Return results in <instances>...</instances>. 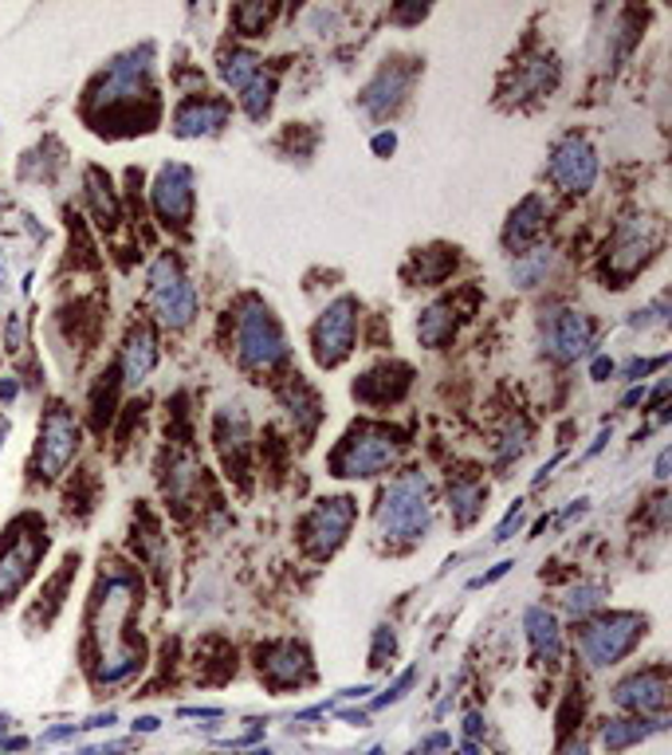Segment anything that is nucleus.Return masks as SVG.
Masks as SVG:
<instances>
[{
	"label": "nucleus",
	"mask_w": 672,
	"mask_h": 755,
	"mask_svg": "<svg viewBox=\"0 0 672 755\" xmlns=\"http://www.w3.org/2000/svg\"><path fill=\"white\" fill-rule=\"evenodd\" d=\"M382 531L390 536H417L429 519V508H425V484L421 481H397L382 500Z\"/></svg>",
	"instance_id": "1"
},
{
	"label": "nucleus",
	"mask_w": 672,
	"mask_h": 755,
	"mask_svg": "<svg viewBox=\"0 0 672 755\" xmlns=\"http://www.w3.org/2000/svg\"><path fill=\"white\" fill-rule=\"evenodd\" d=\"M149 295H154V307L158 315L169 323V327H186L189 315H193L197 300H193V288L186 283V275L178 272L173 260H161L149 275Z\"/></svg>",
	"instance_id": "2"
},
{
	"label": "nucleus",
	"mask_w": 672,
	"mask_h": 755,
	"mask_svg": "<svg viewBox=\"0 0 672 755\" xmlns=\"http://www.w3.org/2000/svg\"><path fill=\"white\" fill-rule=\"evenodd\" d=\"M315 347H318V362H323V367H335L338 359L350 354V347H355V303L338 300L335 307L323 315V323H318V330H315Z\"/></svg>",
	"instance_id": "3"
},
{
	"label": "nucleus",
	"mask_w": 672,
	"mask_h": 755,
	"mask_svg": "<svg viewBox=\"0 0 672 755\" xmlns=\"http://www.w3.org/2000/svg\"><path fill=\"white\" fill-rule=\"evenodd\" d=\"M240 354L256 367H271V362L283 359V339L280 330L271 327L268 312H248L240 319Z\"/></svg>",
	"instance_id": "4"
},
{
	"label": "nucleus",
	"mask_w": 672,
	"mask_h": 755,
	"mask_svg": "<svg viewBox=\"0 0 672 755\" xmlns=\"http://www.w3.org/2000/svg\"><path fill=\"white\" fill-rule=\"evenodd\" d=\"M393 461L390 433H362L338 453V476H373Z\"/></svg>",
	"instance_id": "5"
},
{
	"label": "nucleus",
	"mask_w": 672,
	"mask_h": 755,
	"mask_svg": "<svg viewBox=\"0 0 672 755\" xmlns=\"http://www.w3.org/2000/svg\"><path fill=\"white\" fill-rule=\"evenodd\" d=\"M75 449H79L75 421L67 414H52V421L44 425V441H40V469H47V476H56L59 469H67Z\"/></svg>",
	"instance_id": "6"
},
{
	"label": "nucleus",
	"mask_w": 672,
	"mask_h": 755,
	"mask_svg": "<svg viewBox=\"0 0 672 755\" xmlns=\"http://www.w3.org/2000/svg\"><path fill=\"white\" fill-rule=\"evenodd\" d=\"M634 618H614L609 626H597V630H590L586 638H582V650H586V657L594 661V665H609V661H617L621 653L634 645L637 630H634Z\"/></svg>",
	"instance_id": "7"
},
{
	"label": "nucleus",
	"mask_w": 672,
	"mask_h": 755,
	"mask_svg": "<svg viewBox=\"0 0 672 755\" xmlns=\"http://www.w3.org/2000/svg\"><path fill=\"white\" fill-rule=\"evenodd\" d=\"M551 173H555V181H562V185H567V189H574V193H582V189H586L590 181H594L597 161H594V154H590L586 142L570 138V142H562L559 154H555Z\"/></svg>",
	"instance_id": "8"
},
{
	"label": "nucleus",
	"mask_w": 672,
	"mask_h": 755,
	"mask_svg": "<svg viewBox=\"0 0 672 755\" xmlns=\"http://www.w3.org/2000/svg\"><path fill=\"white\" fill-rule=\"evenodd\" d=\"M189 170H181V166H173V170L161 173L158 189H154V201H158V213L161 217H186L189 209Z\"/></svg>",
	"instance_id": "9"
},
{
	"label": "nucleus",
	"mask_w": 672,
	"mask_h": 755,
	"mask_svg": "<svg viewBox=\"0 0 672 755\" xmlns=\"http://www.w3.org/2000/svg\"><path fill=\"white\" fill-rule=\"evenodd\" d=\"M350 519H355V504L327 500V508H318L315 516H311V536H323V543H327V551H331L338 539L350 531Z\"/></svg>",
	"instance_id": "10"
},
{
	"label": "nucleus",
	"mask_w": 672,
	"mask_h": 755,
	"mask_svg": "<svg viewBox=\"0 0 672 755\" xmlns=\"http://www.w3.org/2000/svg\"><path fill=\"white\" fill-rule=\"evenodd\" d=\"M154 362H158L154 339H149L146 330H138V335L131 339V347H126V359H122V374H126V382H142V378L154 370Z\"/></svg>",
	"instance_id": "11"
},
{
	"label": "nucleus",
	"mask_w": 672,
	"mask_h": 755,
	"mask_svg": "<svg viewBox=\"0 0 672 755\" xmlns=\"http://www.w3.org/2000/svg\"><path fill=\"white\" fill-rule=\"evenodd\" d=\"M590 342V330L586 323L579 319V315H562L559 323H555L551 330V347L559 350V354H567V359H574V354H582Z\"/></svg>",
	"instance_id": "12"
},
{
	"label": "nucleus",
	"mask_w": 672,
	"mask_h": 755,
	"mask_svg": "<svg viewBox=\"0 0 672 755\" xmlns=\"http://www.w3.org/2000/svg\"><path fill=\"white\" fill-rule=\"evenodd\" d=\"M617 705L661 708V705H664V685H661V680H645V677H637L634 685H621V692H617Z\"/></svg>",
	"instance_id": "13"
},
{
	"label": "nucleus",
	"mask_w": 672,
	"mask_h": 755,
	"mask_svg": "<svg viewBox=\"0 0 672 755\" xmlns=\"http://www.w3.org/2000/svg\"><path fill=\"white\" fill-rule=\"evenodd\" d=\"M224 123V106H189L178 114V134H201L216 131Z\"/></svg>",
	"instance_id": "14"
}]
</instances>
